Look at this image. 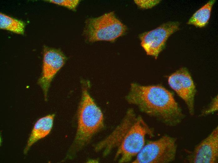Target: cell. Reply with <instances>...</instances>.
<instances>
[{"label": "cell", "instance_id": "5", "mask_svg": "<svg viewBox=\"0 0 218 163\" xmlns=\"http://www.w3.org/2000/svg\"><path fill=\"white\" fill-rule=\"evenodd\" d=\"M177 139L164 135L148 142L144 146L132 163H167L174 161L177 150Z\"/></svg>", "mask_w": 218, "mask_h": 163}, {"label": "cell", "instance_id": "4", "mask_svg": "<svg viewBox=\"0 0 218 163\" xmlns=\"http://www.w3.org/2000/svg\"><path fill=\"white\" fill-rule=\"evenodd\" d=\"M146 134L152 136V130L141 116L136 117L119 146L115 160L119 158L121 163L130 161L144 146Z\"/></svg>", "mask_w": 218, "mask_h": 163}, {"label": "cell", "instance_id": "9", "mask_svg": "<svg viewBox=\"0 0 218 163\" xmlns=\"http://www.w3.org/2000/svg\"><path fill=\"white\" fill-rule=\"evenodd\" d=\"M188 157L189 161L190 163L218 162V126L195 147Z\"/></svg>", "mask_w": 218, "mask_h": 163}, {"label": "cell", "instance_id": "8", "mask_svg": "<svg viewBox=\"0 0 218 163\" xmlns=\"http://www.w3.org/2000/svg\"><path fill=\"white\" fill-rule=\"evenodd\" d=\"M170 87L186 104L191 115L194 114L196 89L193 81L187 69L182 67L169 76Z\"/></svg>", "mask_w": 218, "mask_h": 163}, {"label": "cell", "instance_id": "1", "mask_svg": "<svg viewBox=\"0 0 218 163\" xmlns=\"http://www.w3.org/2000/svg\"><path fill=\"white\" fill-rule=\"evenodd\" d=\"M126 99L128 103L137 106L141 111L168 126H176L185 117L172 94L160 86H144L132 83Z\"/></svg>", "mask_w": 218, "mask_h": 163}, {"label": "cell", "instance_id": "12", "mask_svg": "<svg viewBox=\"0 0 218 163\" xmlns=\"http://www.w3.org/2000/svg\"><path fill=\"white\" fill-rule=\"evenodd\" d=\"M215 1H209L193 14L187 24L200 28L205 27L208 23L212 8Z\"/></svg>", "mask_w": 218, "mask_h": 163}, {"label": "cell", "instance_id": "7", "mask_svg": "<svg viewBox=\"0 0 218 163\" xmlns=\"http://www.w3.org/2000/svg\"><path fill=\"white\" fill-rule=\"evenodd\" d=\"M66 60V57L60 50L44 46L42 75L37 83L43 90L45 101L47 100L50 83Z\"/></svg>", "mask_w": 218, "mask_h": 163}, {"label": "cell", "instance_id": "13", "mask_svg": "<svg viewBox=\"0 0 218 163\" xmlns=\"http://www.w3.org/2000/svg\"><path fill=\"white\" fill-rule=\"evenodd\" d=\"M25 24L23 21L0 13V28L14 33L23 34Z\"/></svg>", "mask_w": 218, "mask_h": 163}, {"label": "cell", "instance_id": "6", "mask_svg": "<svg viewBox=\"0 0 218 163\" xmlns=\"http://www.w3.org/2000/svg\"><path fill=\"white\" fill-rule=\"evenodd\" d=\"M180 23L169 21L139 35L141 45L147 55L156 59L164 49L169 36L180 29Z\"/></svg>", "mask_w": 218, "mask_h": 163}, {"label": "cell", "instance_id": "2", "mask_svg": "<svg viewBox=\"0 0 218 163\" xmlns=\"http://www.w3.org/2000/svg\"><path fill=\"white\" fill-rule=\"evenodd\" d=\"M83 87L78 113V126L73 146L78 150L87 144L93 136L104 127L103 117L100 109Z\"/></svg>", "mask_w": 218, "mask_h": 163}, {"label": "cell", "instance_id": "16", "mask_svg": "<svg viewBox=\"0 0 218 163\" xmlns=\"http://www.w3.org/2000/svg\"><path fill=\"white\" fill-rule=\"evenodd\" d=\"M218 110V97H215L208 107L203 112L201 115H205L216 111Z\"/></svg>", "mask_w": 218, "mask_h": 163}, {"label": "cell", "instance_id": "10", "mask_svg": "<svg viewBox=\"0 0 218 163\" xmlns=\"http://www.w3.org/2000/svg\"><path fill=\"white\" fill-rule=\"evenodd\" d=\"M136 118L133 110H129L121 124L109 136L97 145L96 151L103 150V155L106 156L112 149L119 146Z\"/></svg>", "mask_w": 218, "mask_h": 163}, {"label": "cell", "instance_id": "11", "mask_svg": "<svg viewBox=\"0 0 218 163\" xmlns=\"http://www.w3.org/2000/svg\"><path fill=\"white\" fill-rule=\"evenodd\" d=\"M55 114H49L39 119L35 123L23 150L26 155L32 146L50 133L53 127Z\"/></svg>", "mask_w": 218, "mask_h": 163}, {"label": "cell", "instance_id": "3", "mask_svg": "<svg viewBox=\"0 0 218 163\" xmlns=\"http://www.w3.org/2000/svg\"><path fill=\"white\" fill-rule=\"evenodd\" d=\"M127 29L114 12H111L87 19L83 33L86 40L88 42L101 41L112 42L123 35Z\"/></svg>", "mask_w": 218, "mask_h": 163}, {"label": "cell", "instance_id": "14", "mask_svg": "<svg viewBox=\"0 0 218 163\" xmlns=\"http://www.w3.org/2000/svg\"><path fill=\"white\" fill-rule=\"evenodd\" d=\"M47 2L66 7L75 11L80 2L79 0H48Z\"/></svg>", "mask_w": 218, "mask_h": 163}, {"label": "cell", "instance_id": "15", "mask_svg": "<svg viewBox=\"0 0 218 163\" xmlns=\"http://www.w3.org/2000/svg\"><path fill=\"white\" fill-rule=\"evenodd\" d=\"M160 0H135V3L143 9L151 8L158 4Z\"/></svg>", "mask_w": 218, "mask_h": 163}]
</instances>
